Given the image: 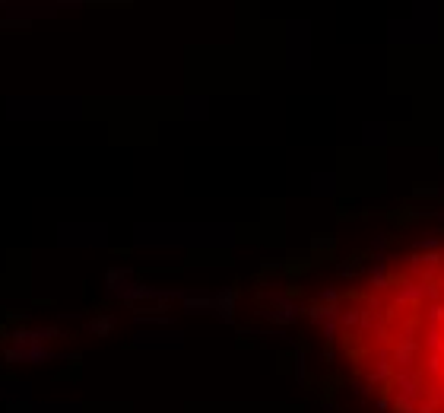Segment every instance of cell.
<instances>
[{
    "mask_svg": "<svg viewBox=\"0 0 444 413\" xmlns=\"http://www.w3.org/2000/svg\"><path fill=\"white\" fill-rule=\"evenodd\" d=\"M339 413H444V210L381 229L308 305Z\"/></svg>",
    "mask_w": 444,
    "mask_h": 413,
    "instance_id": "obj_1",
    "label": "cell"
}]
</instances>
